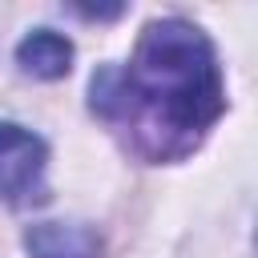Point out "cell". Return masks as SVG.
<instances>
[{"mask_svg": "<svg viewBox=\"0 0 258 258\" xmlns=\"http://www.w3.org/2000/svg\"><path fill=\"white\" fill-rule=\"evenodd\" d=\"M254 250H258V234H254Z\"/></svg>", "mask_w": 258, "mask_h": 258, "instance_id": "cell-5", "label": "cell"}, {"mask_svg": "<svg viewBox=\"0 0 258 258\" xmlns=\"http://www.w3.org/2000/svg\"><path fill=\"white\" fill-rule=\"evenodd\" d=\"M89 109L153 165L189 157L226 109L210 36L181 16L149 20L125 64L93 73Z\"/></svg>", "mask_w": 258, "mask_h": 258, "instance_id": "cell-1", "label": "cell"}, {"mask_svg": "<svg viewBox=\"0 0 258 258\" xmlns=\"http://www.w3.org/2000/svg\"><path fill=\"white\" fill-rule=\"evenodd\" d=\"M16 60L28 77H40V81H60L69 69H73V40L52 32V28H36L28 32L20 44H16Z\"/></svg>", "mask_w": 258, "mask_h": 258, "instance_id": "cell-4", "label": "cell"}, {"mask_svg": "<svg viewBox=\"0 0 258 258\" xmlns=\"http://www.w3.org/2000/svg\"><path fill=\"white\" fill-rule=\"evenodd\" d=\"M32 258H101V238L85 222H36L24 234Z\"/></svg>", "mask_w": 258, "mask_h": 258, "instance_id": "cell-3", "label": "cell"}, {"mask_svg": "<svg viewBox=\"0 0 258 258\" xmlns=\"http://www.w3.org/2000/svg\"><path fill=\"white\" fill-rule=\"evenodd\" d=\"M44 169H48V145L32 129L4 121L0 125V198L16 210L44 206L48 202Z\"/></svg>", "mask_w": 258, "mask_h": 258, "instance_id": "cell-2", "label": "cell"}]
</instances>
